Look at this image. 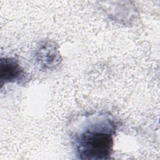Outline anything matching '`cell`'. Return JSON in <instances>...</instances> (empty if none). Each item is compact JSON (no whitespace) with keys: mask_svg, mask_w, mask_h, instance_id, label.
Instances as JSON below:
<instances>
[{"mask_svg":"<svg viewBox=\"0 0 160 160\" xmlns=\"http://www.w3.org/2000/svg\"><path fill=\"white\" fill-rule=\"evenodd\" d=\"M116 123L111 118L89 125L75 138L77 154L82 159H109L112 152Z\"/></svg>","mask_w":160,"mask_h":160,"instance_id":"6da1fadb","label":"cell"},{"mask_svg":"<svg viewBox=\"0 0 160 160\" xmlns=\"http://www.w3.org/2000/svg\"><path fill=\"white\" fill-rule=\"evenodd\" d=\"M0 75L1 86L8 82L22 84L26 79L24 69L14 58L1 59Z\"/></svg>","mask_w":160,"mask_h":160,"instance_id":"7a4b0ae2","label":"cell"}]
</instances>
